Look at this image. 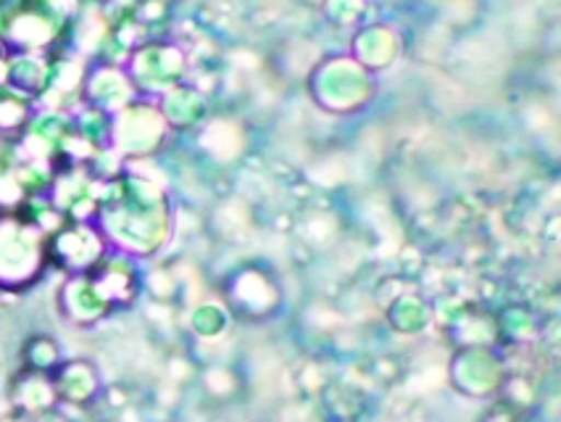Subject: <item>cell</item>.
Instances as JSON below:
<instances>
[{"label": "cell", "instance_id": "obj_1", "mask_svg": "<svg viewBox=\"0 0 561 422\" xmlns=\"http://www.w3.org/2000/svg\"><path fill=\"white\" fill-rule=\"evenodd\" d=\"M16 251H37L35 236L19 225H0V277H19V272L30 270L19 262Z\"/></svg>", "mask_w": 561, "mask_h": 422}]
</instances>
